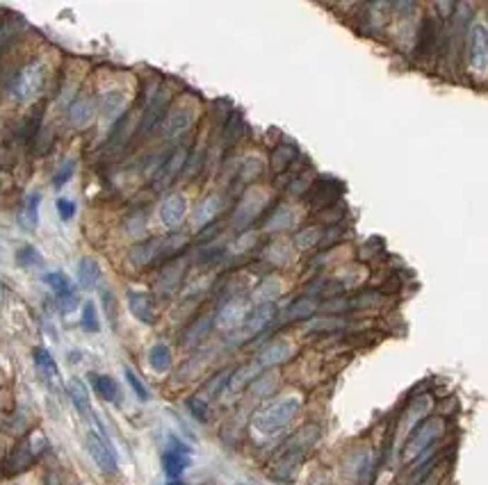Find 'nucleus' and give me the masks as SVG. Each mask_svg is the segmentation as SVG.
Here are the masks:
<instances>
[{
  "label": "nucleus",
  "mask_w": 488,
  "mask_h": 485,
  "mask_svg": "<svg viewBox=\"0 0 488 485\" xmlns=\"http://www.w3.org/2000/svg\"><path fill=\"white\" fill-rule=\"evenodd\" d=\"M436 35H438V30H436V21L431 16H426L420 25V33H418V48H415V55L420 59L431 55V46L436 41Z\"/></svg>",
  "instance_id": "a878e982"
},
{
  "label": "nucleus",
  "mask_w": 488,
  "mask_h": 485,
  "mask_svg": "<svg viewBox=\"0 0 488 485\" xmlns=\"http://www.w3.org/2000/svg\"><path fill=\"white\" fill-rule=\"evenodd\" d=\"M103 305H105V315L112 322V326H117V298L112 294V290H103Z\"/></svg>",
  "instance_id": "c03bdc74"
},
{
  "label": "nucleus",
  "mask_w": 488,
  "mask_h": 485,
  "mask_svg": "<svg viewBox=\"0 0 488 485\" xmlns=\"http://www.w3.org/2000/svg\"><path fill=\"white\" fill-rule=\"evenodd\" d=\"M94 112H96V103L94 98L89 96H80L76 98L74 103H71L69 107V121L74 123L76 128H85L91 123V119H94Z\"/></svg>",
  "instance_id": "4be33fe9"
},
{
  "label": "nucleus",
  "mask_w": 488,
  "mask_h": 485,
  "mask_svg": "<svg viewBox=\"0 0 488 485\" xmlns=\"http://www.w3.org/2000/svg\"><path fill=\"white\" fill-rule=\"evenodd\" d=\"M187 214V201L182 194H169L162 199L160 208H158V216H160V223L165 226V228H178L185 219Z\"/></svg>",
  "instance_id": "9b49d317"
},
{
  "label": "nucleus",
  "mask_w": 488,
  "mask_h": 485,
  "mask_svg": "<svg viewBox=\"0 0 488 485\" xmlns=\"http://www.w3.org/2000/svg\"><path fill=\"white\" fill-rule=\"evenodd\" d=\"M242 132H244V123L236 117L233 121H228V126H226V139L231 141H236L238 137H242Z\"/></svg>",
  "instance_id": "49530a36"
},
{
  "label": "nucleus",
  "mask_w": 488,
  "mask_h": 485,
  "mask_svg": "<svg viewBox=\"0 0 488 485\" xmlns=\"http://www.w3.org/2000/svg\"><path fill=\"white\" fill-rule=\"evenodd\" d=\"M223 205H226V196L223 194H219V192L208 194L206 199L199 203V208L194 212V223L199 226V228L210 226L219 216V212L223 210Z\"/></svg>",
  "instance_id": "dca6fc26"
},
{
  "label": "nucleus",
  "mask_w": 488,
  "mask_h": 485,
  "mask_svg": "<svg viewBox=\"0 0 488 485\" xmlns=\"http://www.w3.org/2000/svg\"><path fill=\"white\" fill-rule=\"evenodd\" d=\"M258 369H260V365L258 363H251V365H244V367H240L236 374H233L231 378H228V392H240L244 385L249 383V380H253L256 378V374H258Z\"/></svg>",
  "instance_id": "7c9ffc66"
},
{
  "label": "nucleus",
  "mask_w": 488,
  "mask_h": 485,
  "mask_svg": "<svg viewBox=\"0 0 488 485\" xmlns=\"http://www.w3.org/2000/svg\"><path fill=\"white\" fill-rule=\"evenodd\" d=\"M260 173H262V160L260 158H247L240 164L238 180L240 182H251V180H256Z\"/></svg>",
  "instance_id": "c9c22d12"
},
{
  "label": "nucleus",
  "mask_w": 488,
  "mask_h": 485,
  "mask_svg": "<svg viewBox=\"0 0 488 485\" xmlns=\"http://www.w3.org/2000/svg\"><path fill=\"white\" fill-rule=\"evenodd\" d=\"M190 467V447L182 445L178 438L171 436L169 438V447L162 453V469L169 479H178L182 477V472Z\"/></svg>",
  "instance_id": "0eeeda50"
},
{
  "label": "nucleus",
  "mask_w": 488,
  "mask_h": 485,
  "mask_svg": "<svg viewBox=\"0 0 488 485\" xmlns=\"http://www.w3.org/2000/svg\"><path fill=\"white\" fill-rule=\"evenodd\" d=\"M294 156H297V151H294L292 146H279L277 151H274V156H272V167L274 169L288 167Z\"/></svg>",
  "instance_id": "79ce46f5"
},
{
  "label": "nucleus",
  "mask_w": 488,
  "mask_h": 485,
  "mask_svg": "<svg viewBox=\"0 0 488 485\" xmlns=\"http://www.w3.org/2000/svg\"><path fill=\"white\" fill-rule=\"evenodd\" d=\"M290 353H292L290 342H286V339H277V342L267 344L265 349L260 351L256 363H258L260 367H274V365L286 363V360L290 358Z\"/></svg>",
  "instance_id": "412c9836"
},
{
  "label": "nucleus",
  "mask_w": 488,
  "mask_h": 485,
  "mask_svg": "<svg viewBox=\"0 0 488 485\" xmlns=\"http://www.w3.org/2000/svg\"><path fill=\"white\" fill-rule=\"evenodd\" d=\"M124 374H126L128 385L133 387V392L137 395V399H139V401H149V399H151L149 390H146V385H144V383H141V380H139V376L135 374V371L130 369V367H126V369H124Z\"/></svg>",
  "instance_id": "a19ab883"
},
{
  "label": "nucleus",
  "mask_w": 488,
  "mask_h": 485,
  "mask_svg": "<svg viewBox=\"0 0 488 485\" xmlns=\"http://www.w3.org/2000/svg\"><path fill=\"white\" fill-rule=\"evenodd\" d=\"M297 410H299L297 397L279 399L256 412V417H253V428H256L260 436H274V433H279L281 428H286L290 424V419L297 415Z\"/></svg>",
  "instance_id": "f257e3e1"
},
{
  "label": "nucleus",
  "mask_w": 488,
  "mask_h": 485,
  "mask_svg": "<svg viewBox=\"0 0 488 485\" xmlns=\"http://www.w3.org/2000/svg\"><path fill=\"white\" fill-rule=\"evenodd\" d=\"M35 365L37 369L42 371V376L46 380H57L59 378V371H57V365H55V360L50 358V353L46 349H35Z\"/></svg>",
  "instance_id": "c756f323"
},
{
  "label": "nucleus",
  "mask_w": 488,
  "mask_h": 485,
  "mask_svg": "<svg viewBox=\"0 0 488 485\" xmlns=\"http://www.w3.org/2000/svg\"><path fill=\"white\" fill-rule=\"evenodd\" d=\"M69 397L71 401H74V406L78 408V412L83 415L87 421H96V415H94V408H91V401H89V392L85 387V383L80 378H71L69 380ZM96 426L103 431V426L96 421Z\"/></svg>",
  "instance_id": "6ab92c4d"
},
{
  "label": "nucleus",
  "mask_w": 488,
  "mask_h": 485,
  "mask_svg": "<svg viewBox=\"0 0 488 485\" xmlns=\"http://www.w3.org/2000/svg\"><path fill=\"white\" fill-rule=\"evenodd\" d=\"M46 64L42 59L28 62L12 82V96L18 103H33L37 96H42L46 87Z\"/></svg>",
  "instance_id": "7ed1b4c3"
},
{
  "label": "nucleus",
  "mask_w": 488,
  "mask_h": 485,
  "mask_svg": "<svg viewBox=\"0 0 488 485\" xmlns=\"http://www.w3.org/2000/svg\"><path fill=\"white\" fill-rule=\"evenodd\" d=\"M128 310L137 322L141 324H156L158 319V308H156V298L149 292H139V290H130L128 292Z\"/></svg>",
  "instance_id": "ddd939ff"
},
{
  "label": "nucleus",
  "mask_w": 488,
  "mask_h": 485,
  "mask_svg": "<svg viewBox=\"0 0 488 485\" xmlns=\"http://www.w3.org/2000/svg\"><path fill=\"white\" fill-rule=\"evenodd\" d=\"M46 447H48V442H46V438L42 436V433H35V436L25 438L21 445H16V449L7 456L5 472L7 474L25 472L39 458V453H42Z\"/></svg>",
  "instance_id": "20e7f679"
},
{
  "label": "nucleus",
  "mask_w": 488,
  "mask_h": 485,
  "mask_svg": "<svg viewBox=\"0 0 488 485\" xmlns=\"http://www.w3.org/2000/svg\"><path fill=\"white\" fill-rule=\"evenodd\" d=\"M16 264L23 267V269H35V267H44V257L35 246L25 244L16 251Z\"/></svg>",
  "instance_id": "473e14b6"
},
{
  "label": "nucleus",
  "mask_w": 488,
  "mask_h": 485,
  "mask_svg": "<svg viewBox=\"0 0 488 485\" xmlns=\"http://www.w3.org/2000/svg\"><path fill=\"white\" fill-rule=\"evenodd\" d=\"M194 119H197V112L192 107H187V105L174 107L167 115V119L162 121V137L165 139L182 137L192 126H194Z\"/></svg>",
  "instance_id": "9d476101"
},
{
  "label": "nucleus",
  "mask_w": 488,
  "mask_h": 485,
  "mask_svg": "<svg viewBox=\"0 0 488 485\" xmlns=\"http://www.w3.org/2000/svg\"><path fill=\"white\" fill-rule=\"evenodd\" d=\"M126 107H128V98H126V94L121 89L105 91V96H103V100H100V105H98L100 117H103L105 123H115L126 112Z\"/></svg>",
  "instance_id": "a211bd4d"
},
{
  "label": "nucleus",
  "mask_w": 488,
  "mask_h": 485,
  "mask_svg": "<svg viewBox=\"0 0 488 485\" xmlns=\"http://www.w3.org/2000/svg\"><path fill=\"white\" fill-rule=\"evenodd\" d=\"M294 221V212L290 208H279L277 214H272V219L265 223L267 230H281V228H288Z\"/></svg>",
  "instance_id": "58836bf2"
},
{
  "label": "nucleus",
  "mask_w": 488,
  "mask_h": 485,
  "mask_svg": "<svg viewBox=\"0 0 488 485\" xmlns=\"http://www.w3.org/2000/svg\"><path fill=\"white\" fill-rule=\"evenodd\" d=\"M169 485H182L180 481H174V483H169Z\"/></svg>",
  "instance_id": "09e8293b"
},
{
  "label": "nucleus",
  "mask_w": 488,
  "mask_h": 485,
  "mask_svg": "<svg viewBox=\"0 0 488 485\" xmlns=\"http://www.w3.org/2000/svg\"><path fill=\"white\" fill-rule=\"evenodd\" d=\"M0 458H3V447H0Z\"/></svg>",
  "instance_id": "8fccbe9b"
},
{
  "label": "nucleus",
  "mask_w": 488,
  "mask_h": 485,
  "mask_svg": "<svg viewBox=\"0 0 488 485\" xmlns=\"http://www.w3.org/2000/svg\"><path fill=\"white\" fill-rule=\"evenodd\" d=\"M80 326H83L87 333H98L100 330V319L94 301H85L83 310H80Z\"/></svg>",
  "instance_id": "72a5a7b5"
},
{
  "label": "nucleus",
  "mask_w": 488,
  "mask_h": 485,
  "mask_svg": "<svg viewBox=\"0 0 488 485\" xmlns=\"http://www.w3.org/2000/svg\"><path fill=\"white\" fill-rule=\"evenodd\" d=\"M3 296H5V287H3V283H0V301H3Z\"/></svg>",
  "instance_id": "de8ad7c7"
},
{
  "label": "nucleus",
  "mask_w": 488,
  "mask_h": 485,
  "mask_svg": "<svg viewBox=\"0 0 488 485\" xmlns=\"http://www.w3.org/2000/svg\"><path fill=\"white\" fill-rule=\"evenodd\" d=\"M39 205H42V196L39 192H30L23 201L21 214H18V223L23 226L25 230H35L39 223Z\"/></svg>",
  "instance_id": "b1692460"
},
{
  "label": "nucleus",
  "mask_w": 488,
  "mask_h": 485,
  "mask_svg": "<svg viewBox=\"0 0 488 485\" xmlns=\"http://www.w3.org/2000/svg\"><path fill=\"white\" fill-rule=\"evenodd\" d=\"M247 312L249 310H247V305H244V301H240V298H231V301H226L219 308L215 322L221 330H236L238 326H242Z\"/></svg>",
  "instance_id": "2eb2a0df"
},
{
  "label": "nucleus",
  "mask_w": 488,
  "mask_h": 485,
  "mask_svg": "<svg viewBox=\"0 0 488 485\" xmlns=\"http://www.w3.org/2000/svg\"><path fill=\"white\" fill-rule=\"evenodd\" d=\"M315 312V301L313 298H297L288 310H286V319L288 322H297V319H308Z\"/></svg>",
  "instance_id": "f704fd0d"
},
{
  "label": "nucleus",
  "mask_w": 488,
  "mask_h": 485,
  "mask_svg": "<svg viewBox=\"0 0 488 485\" xmlns=\"http://www.w3.org/2000/svg\"><path fill=\"white\" fill-rule=\"evenodd\" d=\"M42 278H44V283L50 287V290L62 298L64 305L76 303V287H74V283L69 281V276L64 271H46Z\"/></svg>",
  "instance_id": "aec40b11"
},
{
  "label": "nucleus",
  "mask_w": 488,
  "mask_h": 485,
  "mask_svg": "<svg viewBox=\"0 0 488 485\" xmlns=\"http://www.w3.org/2000/svg\"><path fill=\"white\" fill-rule=\"evenodd\" d=\"M187 408H190L192 415H194V419H199V421H203V424H206L208 417H210V408H208V401H206V399L192 397V399L187 401Z\"/></svg>",
  "instance_id": "ea45409f"
},
{
  "label": "nucleus",
  "mask_w": 488,
  "mask_h": 485,
  "mask_svg": "<svg viewBox=\"0 0 488 485\" xmlns=\"http://www.w3.org/2000/svg\"><path fill=\"white\" fill-rule=\"evenodd\" d=\"M182 274H185V262L182 260H174V262H169L165 269H162V274L158 276V281H156V290L160 296H171L176 290H178V285L182 281Z\"/></svg>",
  "instance_id": "f3484780"
},
{
  "label": "nucleus",
  "mask_w": 488,
  "mask_h": 485,
  "mask_svg": "<svg viewBox=\"0 0 488 485\" xmlns=\"http://www.w3.org/2000/svg\"><path fill=\"white\" fill-rule=\"evenodd\" d=\"M89 380H91V387H94L96 395L103 401H108V404H119V401H121L119 383L112 376H108V374H89Z\"/></svg>",
  "instance_id": "5701e85b"
},
{
  "label": "nucleus",
  "mask_w": 488,
  "mask_h": 485,
  "mask_svg": "<svg viewBox=\"0 0 488 485\" xmlns=\"http://www.w3.org/2000/svg\"><path fill=\"white\" fill-rule=\"evenodd\" d=\"M187 164V148L178 146L169 153V158L158 167L156 175H153V187L156 189H167L171 182L178 178V173L185 169Z\"/></svg>",
  "instance_id": "6e6552de"
},
{
  "label": "nucleus",
  "mask_w": 488,
  "mask_h": 485,
  "mask_svg": "<svg viewBox=\"0 0 488 485\" xmlns=\"http://www.w3.org/2000/svg\"><path fill=\"white\" fill-rule=\"evenodd\" d=\"M322 242V230L320 228H303L294 235V246L301 251H308L310 246L320 244Z\"/></svg>",
  "instance_id": "e433bc0d"
},
{
  "label": "nucleus",
  "mask_w": 488,
  "mask_h": 485,
  "mask_svg": "<svg viewBox=\"0 0 488 485\" xmlns=\"http://www.w3.org/2000/svg\"><path fill=\"white\" fill-rule=\"evenodd\" d=\"M182 235H171V237H151V240H144L135 244L133 249L128 251V260L137 269H144V267L158 262L160 257H165L169 253L178 251L182 246Z\"/></svg>",
  "instance_id": "f03ea898"
},
{
  "label": "nucleus",
  "mask_w": 488,
  "mask_h": 485,
  "mask_svg": "<svg viewBox=\"0 0 488 485\" xmlns=\"http://www.w3.org/2000/svg\"><path fill=\"white\" fill-rule=\"evenodd\" d=\"M274 317H277V305L274 303H260L256 305L253 310L247 312V317H244V322H242V335L244 337H251V335H256L260 333V330H265L272 322H274Z\"/></svg>",
  "instance_id": "4468645a"
},
{
  "label": "nucleus",
  "mask_w": 488,
  "mask_h": 485,
  "mask_svg": "<svg viewBox=\"0 0 488 485\" xmlns=\"http://www.w3.org/2000/svg\"><path fill=\"white\" fill-rule=\"evenodd\" d=\"M253 242H256V237H253V235H242V237H238V240L228 246V253H231V255H240V253H244V251H249V246H251Z\"/></svg>",
  "instance_id": "a18cd8bd"
},
{
  "label": "nucleus",
  "mask_w": 488,
  "mask_h": 485,
  "mask_svg": "<svg viewBox=\"0 0 488 485\" xmlns=\"http://www.w3.org/2000/svg\"><path fill=\"white\" fill-rule=\"evenodd\" d=\"M55 208H57V214H59V219H62V221H71L76 216V212H78V205H76L74 199H57Z\"/></svg>",
  "instance_id": "37998d69"
},
{
  "label": "nucleus",
  "mask_w": 488,
  "mask_h": 485,
  "mask_svg": "<svg viewBox=\"0 0 488 485\" xmlns=\"http://www.w3.org/2000/svg\"><path fill=\"white\" fill-rule=\"evenodd\" d=\"M210 328H212V317L210 315H203L201 319H197V322L185 330V337H182V342H185L187 346L199 344L201 339L210 333Z\"/></svg>",
  "instance_id": "cd10ccee"
},
{
  "label": "nucleus",
  "mask_w": 488,
  "mask_h": 485,
  "mask_svg": "<svg viewBox=\"0 0 488 485\" xmlns=\"http://www.w3.org/2000/svg\"><path fill=\"white\" fill-rule=\"evenodd\" d=\"M74 171H76V160H74V158H66L62 164H59V169H57L55 175H53V187H55V189H62L64 185L71 180V175H74Z\"/></svg>",
  "instance_id": "4c0bfd02"
},
{
  "label": "nucleus",
  "mask_w": 488,
  "mask_h": 485,
  "mask_svg": "<svg viewBox=\"0 0 488 485\" xmlns=\"http://www.w3.org/2000/svg\"><path fill=\"white\" fill-rule=\"evenodd\" d=\"M149 365L153 371H158V374H165V371L171 369V349L167 344H153L149 351Z\"/></svg>",
  "instance_id": "bb28decb"
},
{
  "label": "nucleus",
  "mask_w": 488,
  "mask_h": 485,
  "mask_svg": "<svg viewBox=\"0 0 488 485\" xmlns=\"http://www.w3.org/2000/svg\"><path fill=\"white\" fill-rule=\"evenodd\" d=\"M465 55L467 66L475 74H486L488 71V25L475 23L465 37Z\"/></svg>",
  "instance_id": "39448f33"
},
{
  "label": "nucleus",
  "mask_w": 488,
  "mask_h": 485,
  "mask_svg": "<svg viewBox=\"0 0 488 485\" xmlns=\"http://www.w3.org/2000/svg\"><path fill=\"white\" fill-rule=\"evenodd\" d=\"M87 451L89 456L94 458L96 467L112 477V474H117L119 469V462H117V453L115 449L110 447V442L105 440V436H100L98 431H89L87 433Z\"/></svg>",
  "instance_id": "423d86ee"
},
{
  "label": "nucleus",
  "mask_w": 488,
  "mask_h": 485,
  "mask_svg": "<svg viewBox=\"0 0 488 485\" xmlns=\"http://www.w3.org/2000/svg\"><path fill=\"white\" fill-rule=\"evenodd\" d=\"M76 278L80 287H85V290H91V287H96L100 281V267L94 257H80L78 262V269H76Z\"/></svg>",
  "instance_id": "393cba45"
},
{
  "label": "nucleus",
  "mask_w": 488,
  "mask_h": 485,
  "mask_svg": "<svg viewBox=\"0 0 488 485\" xmlns=\"http://www.w3.org/2000/svg\"><path fill=\"white\" fill-rule=\"evenodd\" d=\"M267 203V194L260 192V189H249L247 194L242 196V201L238 203L236 214H233V226H238V228H244V226H249L256 216L262 212Z\"/></svg>",
  "instance_id": "1a4fd4ad"
},
{
  "label": "nucleus",
  "mask_w": 488,
  "mask_h": 485,
  "mask_svg": "<svg viewBox=\"0 0 488 485\" xmlns=\"http://www.w3.org/2000/svg\"><path fill=\"white\" fill-rule=\"evenodd\" d=\"M167 105H169V91L167 89H158L151 94V98L146 103V110H144V117H141V123H139V135H149V132L158 126L160 119L165 117Z\"/></svg>",
  "instance_id": "f8f14e48"
},
{
  "label": "nucleus",
  "mask_w": 488,
  "mask_h": 485,
  "mask_svg": "<svg viewBox=\"0 0 488 485\" xmlns=\"http://www.w3.org/2000/svg\"><path fill=\"white\" fill-rule=\"evenodd\" d=\"M434 428H436V424H424V426H420L418 431H415L413 436H411V442L406 445L404 456L411 458V453H418V451H422L426 445H429L431 436H434Z\"/></svg>",
  "instance_id": "c85d7f7f"
},
{
  "label": "nucleus",
  "mask_w": 488,
  "mask_h": 485,
  "mask_svg": "<svg viewBox=\"0 0 488 485\" xmlns=\"http://www.w3.org/2000/svg\"><path fill=\"white\" fill-rule=\"evenodd\" d=\"M281 294V281L277 278H267V281H262L256 290H253V301L260 303H274V298Z\"/></svg>",
  "instance_id": "2f4dec72"
}]
</instances>
